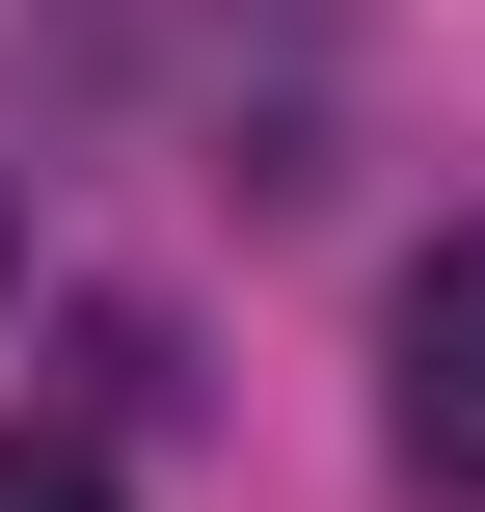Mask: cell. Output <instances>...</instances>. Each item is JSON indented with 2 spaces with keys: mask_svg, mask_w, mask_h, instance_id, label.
<instances>
[{
  "mask_svg": "<svg viewBox=\"0 0 485 512\" xmlns=\"http://www.w3.org/2000/svg\"><path fill=\"white\" fill-rule=\"evenodd\" d=\"M378 351H405V486H459V512H485V216L405 270V324H378Z\"/></svg>",
  "mask_w": 485,
  "mask_h": 512,
  "instance_id": "1",
  "label": "cell"
},
{
  "mask_svg": "<svg viewBox=\"0 0 485 512\" xmlns=\"http://www.w3.org/2000/svg\"><path fill=\"white\" fill-rule=\"evenodd\" d=\"M0 512H135V486H108L81 432H0Z\"/></svg>",
  "mask_w": 485,
  "mask_h": 512,
  "instance_id": "2",
  "label": "cell"
}]
</instances>
